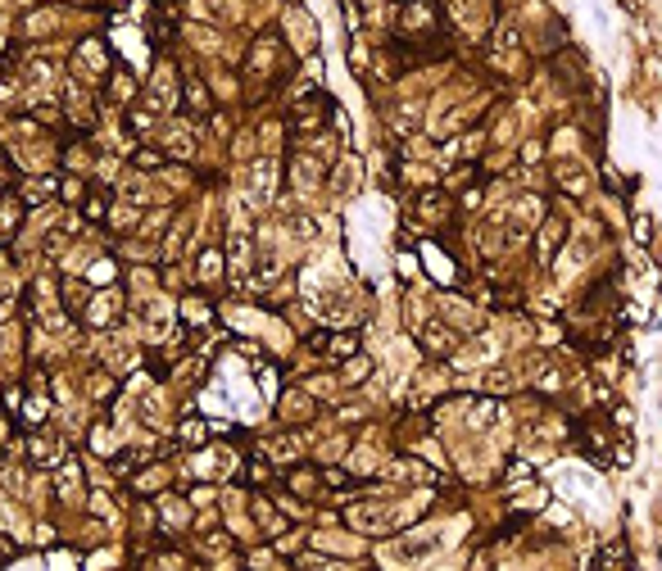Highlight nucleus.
Wrapping results in <instances>:
<instances>
[{"label":"nucleus","mask_w":662,"mask_h":571,"mask_svg":"<svg viewBox=\"0 0 662 571\" xmlns=\"http://www.w3.org/2000/svg\"><path fill=\"white\" fill-rule=\"evenodd\" d=\"M422 345H427V349H436V354L449 349V340L440 336V326H427V331H422Z\"/></svg>","instance_id":"nucleus-1"},{"label":"nucleus","mask_w":662,"mask_h":571,"mask_svg":"<svg viewBox=\"0 0 662 571\" xmlns=\"http://www.w3.org/2000/svg\"><path fill=\"white\" fill-rule=\"evenodd\" d=\"M486 386H490V390H508V386H513V376H508V372H490V376H486Z\"/></svg>","instance_id":"nucleus-3"},{"label":"nucleus","mask_w":662,"mask_h":571,"mask_svg":"<svg viewBox=\"0 0 662 571\" xmlns=\"http://www.w3.org/2000/svg\"><path fill=\"white\" fill-rule=\"evenodd\" d=\"M200 258H204V263H200V272H204V276H218V267H222V263H218V258H222L218 249H204Z\"/></svg>","instance_id":"nucleus-2"},{"label":"nucleus","mask_w":662,"mask_h":571,"mask_svg":"<svg viewBox=\"0 0 662 571\" xmlns=\"http://www.w3.org/2000/svg\"><path fill=\"white\" fill-rule=\"evenodd\" d=\"M132 163H136V168H159V154H136Z\"/></svg>","instance_id":"nucleus-4"}]
</instances>
